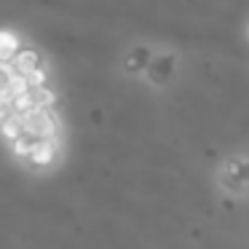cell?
Returning <instances> with one entry per match:
<instances>
[{
    "mask_svg": "<svg viewBox=\"0 0 249 249\" xmlns=\"http://www.w3.org/2000/svg\"><path fill=\"white\" fill-rule=\"evenodd\" d=\"M14 49H17L14 38H8L6 33H0V62H3V59H8V56L14 54Z\"/></svg>",
    "mask_w": 249,
    "mask_h": 249,
    "instance_id": "6da1fadb",
    "label": "cell"
}]
</instances>
